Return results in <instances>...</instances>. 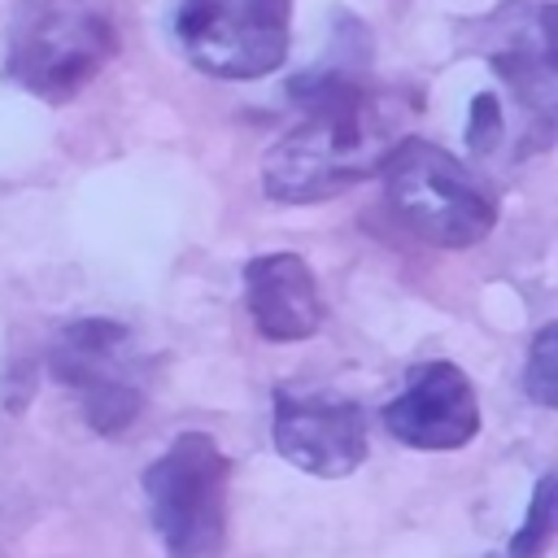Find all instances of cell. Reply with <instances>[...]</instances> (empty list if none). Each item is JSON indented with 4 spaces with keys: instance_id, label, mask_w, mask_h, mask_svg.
<instances>
[{
    "instance_id": "7c38bea8",
    "label": "cell",
    "mask_w": 558,
    "mask_h": 558,
    "mask_svg": "<svg viewBox=\"0 0 558 558\" xmlns=\"http://www.w3.org/2000/svg\"><path fill=\"white\" fill-rule=\"evenodd\" d=\"M554 493H558L554 475H541L536 493H532V506H527V519L510 541V558H541L549 549V541H554Z\"/></svg>"
},
{
    "instance_id": "4fadbf2b",
    "label": "cell",
    "mask_w": 558,
    "mask_h": 558,
    "mask_svg": "<svg viewBox=\"0 0 558 558\" xmlns=\"http://www.w3.org/2000/svg\"><path fill=\"white\" fill-rule=\"evenodd\" d=\"M466 135H471V144H475L480 153H488V148L501 140V109H497L488 96H480V100H475V118H471Z\"/></svg>"
},
{
    "instance_id": "9a60e30c",
    "label": "cell",
    "mask_w": 558,
    "mask_h": 558,
    "mask_svg": "<svg viewBox=\"0 0 558 558\" xmlns=\"http://www.w3.org/2000/svg\"><path fill=\"white\" fill-rule=\"evenodd\" d=\"M0 558H9V554H4V549H0Z\"/></svg>"
},
{
    "instance_id": "ba28073f",
    "label": "cell",
    "mask_w": 558,
    "mask_h": 558,
    "mask_svg": "<svg viewBox=\"0 0 558 558\" xmlns=\"http://www.w3.org/2000/svg\"><path fill=\"white\" fill-rule=\"evenodd\" d=\"M384 427L410 449H462L480 432V397L462 366L432 357L405 371L401 397L384 405Z\"/></svg>"
},
{
    "instance_id": "3957f363",
    "label": "cell",
    "mask_w": 558,
    "mask_h": 558,
    "mask_svg": "<svg viewBox=\"0 0 558 558\" xmlns=\"http://www.w3.org/2000/svg\"><path fill=\"white\" fill-rule=\"evenodd\" d=\"M379 174L392 218L436 248H471L497 227L493 187L432 140L401 135Z\"/></svg>"
},
{
    "instance_id": "9c48e42d",
    "label": "cell",
    "mask_w": 558,
    "mask_h": 558,
    "mask_svg": "<svg viewBox=\"0 0 558 558\" xmlns=\"http://www.w3.org/2000/svg\"><path fill=\"white\" fill-rule=\"evenodd\" d=\"M488 31L497 35L493 65L510 83V92L523 100L536 126V144H545L554 122V48H549L554 9L549 0H510L488 22Z\"/></svg>"
},
{
    "instance_id": "52a82bcc",
    "label": "cell",
    "mask_w": 558,
    "mask_h": 558,
    "mask_svg": "<svg viewBox=\"0 0 558 558\" xmlns=\"http://www.w3.org/2000/svg\"><path fill=\"white\" fill-rule=\"evenodd\" d=\"M270 440L283 462L318 480H344L366 462V418L357 401L275 388Z\"/></svg>"
},
{
    "instance_id": "8fae6325",
    "label": "cell",
    "mask_w": 558,
    "mask_h": 558,
    "mask_svg": "<svg viewBox=\"0 0 558 558\" xmlns=\"http://www.w3.org/2000/svg\"><path fill=\"white\" fill-rule=\"evenodd\" d=\"M523 392L541 405V410H554L558 405V327L545 323L527 349V362H523Z\"/></svg>"
},
{
    "instance_id": "7a4b0ae2",
    "label": "cell",
    "mask_w": 558,
    "mask_h": 558,
    "mask_svg": "<svg viewBox=\"0 0 558 558\" xmlns=\"http://www.w3.org/2000/svg\"><path fill=\"white\" fill-rule=\"evenodd\" d=\"M118 52L109 0H17L4 31V78L22 92L65 105Z\"/></svg>"
},
{
    "instance_id": "5bb4252c",
    "label": "cell",
    "mask_w": 558,
    "mask_h": 558,
    "mask_svg": "<svg viewBox=\"0 0 558 558\" xmlns=\"http://www.w3.org/2000/svg\"><path fill=\"white\" fill-rule=\"evenodd\" d=\"M497 558H510V554H497Z\"/></svg>"
},
{
    "instance_id": "277c9868",
    "label": "cell",
    "mask_w": 558,
    "mask_h": 558,
    "mask_svg": "<svg viewBox=\"0 0 558 558\" xmlns=\"http://www.w3.org/2000/svg\"><path fill=\"white\" fill-rule=\"evenodd\" d=\"M231 462L209 432H183L144 471L148 523L166 558H222Z\"/></svg>"
},
{
    "instance_id": "30bf717a",
    "label": "cell",
    "mask_w": 558,
    "mask_h": 558,
    "mask_svg": "<svg viewBox=\"0 0 558 558\" xmlns=\"http://www.w3.org/2000/svg\"><path fill=\"white\" fill-rule=\"evenodd\" d=\"M244 305L266 340H310L323 327L318 279L296 253H262L244 266Z\"/></svg>"
},
{
    "instance_id": "6da1fadb",
    "label": "cell",
    "mask_w": 558,
    "mask_h": 558,
    "mask_svg": "<svg viewBox=\"0 0 558 558\" xmlns=\"http://www.w3.org/2000/svg\"><path fill=\"white\" fill-rule=\"evenodd\" d=\"M292 100L301 105V122L262 157V192L279 205L327 201L379 174L410 118L405 100L371 92L340 65L296 78Z\"/></svg>"
},
{
    "instance_id": "8992f818",
    "label": "cell",
    "mask_w": 558,
    "mask_h": 558,
    "mask_svg": "<svg viewBox=\"0 0 558 558\" xmlns=\"http://www.w3.org/2000/svg\"><path fill=\"white\" fill-rule=\"evenodd\" d=\"M292 0H179L174 39L214 78H262L288 57Z\"/></svg>"
},
{
    "instance_id": "5b68a950",
    "label": "cell",
    "mask_w": 558,
    "mask_h": 558,
    "mask_svg": "<svg viewBox=\"0 0 558 558\" xmlns=\"http://www.w3.org/2000/svg\"><path fill=\"white\" fill-rule=\"evenodd\" d=\"M48 366L57 384L74 388L87 423L100 436H122L140 418L148 392V357L131 327L113 318H74L57 331Z\"/></svg>"
}]
</instances>
